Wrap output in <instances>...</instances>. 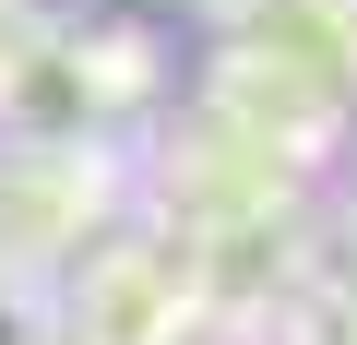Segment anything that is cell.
Wrapping results in <instances>:
<instances>
[{
  "label": "cell",
  "mask_w": 357,
  "mask_h": 345,
  "mask_svg": "<svg viewBox=\"0 0 357 345\" xmlns=\"http://www.w3.org/2000/svg\"><path fill=\"white\" fill-rule=\"evenodd\" d=\"M227 36L262 48V60H286L298 84H321V95L357 119V13H345V0H262V13H238Z\"/></svg>",
  "instance_id": "cell-5"
},
{
  "label": "cell",
  "mask_w": 357,
  "mask_h": 345,
  "mask_svg": "<svg viewBox=\"0 0 357 345\" xmlns=\"http://www.w3.org/2000/svg\"><path fill=\"white\" fill-rule=\"evenodd\" d=\"M203 107L215 119H238V131H262L274 155H298V167H321L333 155V131H345V107L321 95V84H298L286 60H262V48H215V72H203Z\"/></svg>",
  "instance_id": "cell-4"
},
{
  "label": "cell",
  "mask_w": 357,
  "mask_h": 345,
  "mask_svg": "<svg viewBox=\"0 0 357 345\" xmlns=\"http://www.w3.org/2000/svg\"><path fill=\"white\" fill-rule=\"evenodd\" d=\"M203 13H227V24H238V13H262V0H203Z\"/></svg>",
  "instance_id": "cell-7"
},
{
  "label": "cell",
  "mask_w": 357,
  "mask_h": 345,
  "mask_svg": "<svg viewBox=\"0 0 357 345\" xmlns=\"http://www.w3.org/2000/svg\"><path fill=\"white\" fill-rule=\"evenodd\" d=\"M345 13H357V0H345Z\"/></svg>",
  "instance_id": "cell-10"
},
{
  "label": "cell",
  "mask_w": 357,
  "mask_h": 345,
  "mask_svg": "<svg viewBox=\"0 0 357 345\" xmlns=\"http://www.w3.org/2000/svg\"><path fill=\"white\" fill-rule=\"evenodd\" d=\"M345 274H357V215H345Z\"/></svg>",
  "instance_id": "cell-9"
},
{
  "label": "cell",
  "mask_w": 357,
  "mask_h": 345,
  "mask_svg": "<svg viewBox=\"0 0 357 345\" xmlns=\"http://www.w3.org/2000/svg\"><path fill=\"white\" fill-rule=\"evenodd\" d=\"M298 191H310V167L274 155L262 131L215 119V107H191L155 143V227L167 238H203V227H238V215H286Z\"/></svg>",
  "instance_id": "cell-2"
},
{
  "label": "cell",
  "mask_w": 357,
  "mask_h": 345,
  "mask_svg": "<svg viewBox=\"0 0 357 345\" xmlns=\"http://www.w3.org/2000/svg\"><path fill=\"white\" fill-rule=\"evenodd\" d=\"M119 227V167L107 143H13L0 131V262H84Z\"/></svg>",
  "instance_id": "cell-3"
},
{
  "label": "cell",
  "mask_w": 357,
  "mask_h": 345,
  "mask_svg": "<svg viewBox=\"0 0 357 345\" xmlns=\"http://www.w3.org/2000/svg\"><path fill=\"white\" fill-rule=\"evenodd\" d=\"M72 333H96V345H227L203 286H191V238H167V227H107L72 262Z\"/></svg>",
  "instance_id": "cell-1"
},
{
  "label": "cell",
  "mask_w": 357,
  "mask_h": 345,
  "mask_svg": "<svg viewBox=\"0 0 357 345\" xmlns=\"http://www.w3.org/2000/svg\"><path fill=\"white\" fill-rule=\"evenodd\" d=\"M48 345H96V333H72V321H60V333H48Z\"/></svg>",
  "instance_id": "cell-8"
},
{
  "label": "cell",
  "mask_w": 357,
  "mask_h": 345,
  "mask_svg": "<svg viewBox=\"0 0 357 345\" xmlns=\"http://www.w3.org/2000/svg\"><path fill=\"white\" fill-rule=\"evenodd\" d=\"M48 333H60L48 274H36V262H0V345H48Z\"/></svg>",
  "instance_id": "cell-6"
}]
</instances>
